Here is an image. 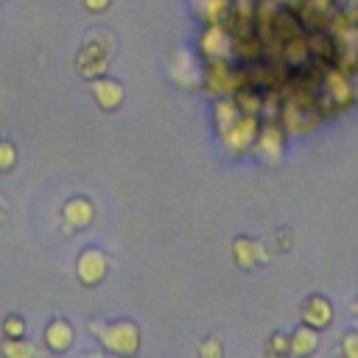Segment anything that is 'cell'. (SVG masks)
<instances>
[{
  "instance_id": "7a4b0ae2",
  "label": "cell",
  "mask_w": 358,
  "mask_h": 358,
  "mask_svg": "<svg viewBox=\"0 0 358 358\" xmlns=\"http://www.w3.org/2000/svg\"><path fill=\"white\" fill-rule=\"evenodd\" d=\"M201 76H204V87H207L210 92H227V95H235V92L243 87L241 64L232 62V59H207Z\"/></svg>"
},
{
  "instance_id": "8fae6325",
  "label": "cell",
  "mask_w": 358,
  "mask_h": 358,
  "mask_svg": "<svg viewBox=\"0 0 358 358\" xmlns=\"http://www.w3.org/2000/svg\"><path fill=\"white\" fill-rule=\"evenodd\" d=\"M193 11L199 20L207 22H227L229 14V0H193Z\"/></svg>"
},
{
  "instance_id": "277c9868",
  "label": "cell",
  "mask_w": 358,
  "mask_h": 358,
  "mask_svg": "<svg viewBox=\"0 0 358 358\" xmlns=\"http://www.w3.org/2000/svg\"><path fill=\"white\" fill-rule=\"evenodd\" d=\"M95 330H101V324H95ZM101 341L112 352H117V355H131L137 350V344H140V336H137V327L134 324L115 322V324H109V327L101 330Z\"/></svg>"
},
{
  "instance_id": "44dd1931",
  "label": "cell",
  "mask_w": 358,
  "mask_h": 358,
  "mask_svg": "<svg viewBox=\"0 0 358 358\" xmlns=\"http://www.w3.org/2000/svg\"><path fill=\"white\" fill-rule=\"evenodd\" d=\"M3 330H6V338H20L25 333V322L20 316H8L6 324H3Z\"/></svg>"
},
{
  "instance_id": "30bf717a",
  "label": "cell",
  "mask_w": 358,
  "mask_h": 358,
  "mask_svg": "<svg viewBox=\"0 0 358 358\" xmlns=\"http://www.w3.org/2000/svg\"><path fill=\"white\" fill-rule=\"evenodd\" d=\"M92 98L98 101V106L101 109H115V106H120V101H123V87L117 84V81H112V78H92Z\"/></svg>"
},
{
  "instance_id": "5bb4252c",
  "label": "cell",
  "mask_w": 358,
  "mask_h": 358,
  "mask_svg": "<svg viewBox=\"0 0 358 358\" xmlns=\"http://www.w3.org/2000/svg\"><path fill=\"white\" fill-rule=\"evenodd\" d=\"M62 215H64V221L73 229H81V227H87L92 221V204L87 199H73V201H67V207H64Z\"/></svg>"
},
{
  "instance_id": "f1b7e54d",
  "label": "cell",
  "mask_w": 358,
  "mask_h": 358,
  "mask_svg": "<svg viewBox=\"0 0 358 358\" xmlns=\"http://www.w3.org/2000/svg\"><path fill=\"white\" fill-rule=\"evenodd\" d=\"M0 218H3V207H0Z\"/></svg>"
},
{
  "instance_id": "5b68a950",
  "label": "cell",
  "mask_w": 358,
  "mask_h": 358,
  "mask_svg": "<svg viewBox=\"0 0 358 358\" xmlns=\"http://www.w3.org/2000/svg\"><path fill=\"white\" fill-rule=\"evenodd\" d=\"M257 129H260V117L257 115H241L229 131H224V145L235 154H243L246 148L255 145V137H257Z\"/></svg>"
},
{
  "instance_id": "d4e9b609",
  "label": "cell",
  "mask_w": 358,
  "mask_h": 358,
  "mask_svg": "<svg viewBox=\"0 0 358 358\" xmlns=\"http://www.w3.org/2000/svg\"><path fill=\"white\" fill-rule=\"evenodd\" d=\"M350 78H352V90H355V98H358V70H355Z\"/></svg>"
},
{
  "instance_id": "3957f363",
  "label": "cell",
  "mask_w": 358,
  "mask_h": 358,
  "mask_svg": "<svg viewBox=\"0 0 358 358\" xmlns=\"http://www.w3.org/2000/svg\"><path fill=\"white\" fill-rule=\"evenodd\" d=\"M199 50L204 59H232V36L224 22H207L199 36Z\"/></svg>"
},
{
  "instance_id": "7402d4cb",
  "label": "cell",
  "mask_w": 358,
  "mask_h": 358,
  "mask_svg": "<svg viewBox=\"0 0 358 358\" xmlns=\"http://www.w3.org/2000/svg\"><path fill=\"white\" fill-rule=\"evenodd\" d=\"M288 350H291V341H288V336H282V333H274V336H271V341H268V352H280V355H288Z\"/></svg>"
},
{
  "instance_id": "6da1fadb",
  "label": "cell",
  "mask_w": 358,
  "mask_h": 358,
  "mask_svg": "<svg viewBox=\"0 0 358 358\" xmlns=\"http://www.w3.org/2000/svg\"><path fill=\"white\" fill-rule=\"evenodd\" d=\"M112 39L106 34H92L76 53V67L84 78H101L106 70H109V59H112Z\"/></svg>"
},
{
  "instance_id": "ffe728a7",
  "label": "cell",
  "mask_w": 358,
  "mask_h": 358,
  "mask_svg": "<svg viewBox=\"0 0 358 358\" xmlns=\"http://www.w3.org/2000/svg\"><path fill=\"white\" fill-rule=\"evenodd\" d=\"M341 355L344 358H358V330H352L341 338Z\"/></svg>"
},
{
  "instance_id": "8992f818",
  "label": "cell",
  "mask_w": 358,
  "mask_h": 358,
  "mask_svg": "<svg viewBox=\"0 0 358 358\" xmlns=\"http://www.w3.org/2000/svg\"><path fill=\"white\" fill-rule=\"evenodd\" d=\"M282 140H285V129L280 126V120H266L260 129H257V137H255V151L263 157V159H280L282 154Z\"/></svg>"
},
{
  "instance_id": "9c48e42d",
  "label": "cell",
  "mask_w": 358,
  "mask_h": 358,
  "mask_svg": "<svg viewBox=\"0 0 358 358\" xmlns=\"http://www.w3.org/2000/svg\"><path fill=\"white\" fill-rule=\"evenodd\" d=\"M288 341H291L288 355L308 358V355H313V352H316V347H319V330H316V327H310V324H299V327L288 336Z\"/></svg>"
},
{
  "instance_id": "9a60e30c",
  "label": "cell",
  "mask_w": 358,
  "mask_h": 358,
  "mask_svg": "<svg viewBox=\"0 0 358 358\" xmlns=\"http://www.w3.org/2000/svg\"><path fill=\"white\" fill-rule=\"evenodd\" d=\"M241 115H243V112L238 109V103H235L232 98H224V101H218V103H215V112H213V120H215V129H218V134L229 131V129H232V123H235Z\"/></svg>"
},
{
  "instance_id": "d6986e66",
  "label": "cell",
  "mask_w": 358,
  "mask_h": 358,
  "mask_svg": "<svg viewBox=\"0 0 358 358\" xmlns=\"http://www.w3.org/2000/svg\"><path fill=\"white\" fill-rule=\"evenodd\" d=\"M14 162H17V151H14V145H11L8 140H0V171L14 168Z\"/></svg>"
},
{
  "instance_id": "603a6c76",
  "label": "cell",
  "mask_w": 358,
  "mask_h": 358,
  "mask_svg": "<svg viewBox=\"0 0 358 358\" xmlns=\"http://www.w3.org/2000/svg\"><path fill=\"white\" fill-rule=\"evenodd\" d=\"M199 355H201V358H221V344H218V338H204L201 347H199Z\"/></svg>"
},
{
  "instance_id": "cb8c5ba5",
  "label": "cell",
  "mask_w": 358,
  "mask_h": 358,
  "mask_svg": "<svg viewBox=\"0 0 358 358\" xmlns=\"http://www.w3.org/2000/svg\"><path fill=\"white\" fill-rule=\"evenodd\" d=\"M109 3H112V0H84V8H90V11H95V14H101V11H106V8H109Z\"/></svg>"
},
{
  "instance_id": "2e32d148",
  "label": "cell",
  "mask_w": 358,
  "mask_h": 358,
  "mask_svg": "<svg viewBox=\"0 0 358 358\" xmlns=\"http://www.w3.org/2000/svg\"><path fill=\"white\" fill-rule=\"evenodd\" d=\"M232 101L238 103V109H241L243 115H257V117H260V109H263V92H260V90H255V87H241V90L232 95Z\"/></svg>"
},
{
  "instance_id": "7c38bea8",
  "label": "cell",
  "mask_w": 358,
  "mask_h": 358,
  "mask_svg": "<svg viewBox=\"0 0 358 358\" xmlns=\"http://www.w3.org/2000/svg\"><path fill=\"white\" fill-rule=\"evenodd\" d=\"M173 78H176L179 84H187V87L196 84V78H199V67H196L190 50H185V48H179V50L173 53Z\"/></svg>"
},
{
  "instance_id": "e0dca14e",
  "label": "cell",
  "mask_w": 358,
  "mask_h": 358,
  "mask_svg": "<svg viewBox=\"0 0 358 358\" xmlns=\"http://www.w3.org/2000/svg\"><path fill=\"white\" fill-rule=\"evenodd\" d=\"M266 255H263V246L260 243H255V241H249V238H238L235 241V260L241 263V266H246V268H252L257 260H263Z\"/></svg>"
},
{
  "instance_id": "4316f807",
  "label": "cell",
  "mask_w": 358,
  "mask_h": 358,
  "mask_svg": "<svg viewBox=\"0 0 358 358\" xmlns=\"http://www.w3.org/2000/svg\"><path fill=\"white\" fill-rule=\"evenodd\" d=\"M266 358H288V355H280V352H268Z\"/></svg>"
},
{
  "instance_id": "4dcf8cb0",
  "label": "cell",
  "mask_w": 358,
  "mask_h": 358,
  "mask_svg": "<svg viewBox=\"0 0 358 358\" xmlns=\"http://www.w3.org/2000/svg\"><path fill=\"white\" fill-rule=\"evenodd\" d=\"M352 3H358V0H352Z\"/></svg>"
},
{
  "instance_id": "83f0119b",
  "label": "cell",
  "mask_w": 358,
  "mask_h": 358,
  "mask_svg": "<svg viewBox=\"0 0 358 358\" xmlns=\"http://www.w3.org/2000/svg\"><path fill=\"white\" fill-rule=\"evenodd\" d=\"M87 358H103V355H98V352H95V355H87Z\"/></svg>"
},
{
  "instance_id": "52a82bcc",
  "label": "cell",
  "mask_w": 358,
  "mask_h": 358,
  "mask_svg": "<svg viewBox=\"0 0 358 358\" xmlns=\"http://www.w3.org/2000/svg\"><path fill=\"white\" fill-rule=\"evenodd\" d=\"M330 322H333V305H330L327 296L313 294V296H308V299L302 302V324H310V327L322 330V327H327Z\"/></svg>"
},
{
  "instance_id": "4fadbf2b",
  "label": "cell",
  "mask_w": 358,
  "mask_h": 358,
  "mask_svg": "<svg viewBox=\"0 0 358 358\" xmlns=\"http://www.w3.org/2000/svg\"><path fill=\"white\" fill-rule=\"evenodd\" d=\"M45 341H48L50 350L62 352V350H67V347L73 344V327H70L64 319H53V322L48 324V330H45Z\"/></svg>"
},
{
  "instance_id": "ac0fdd59",
  "label": "cell",
  "mask_w": 358,
  "mask_h": 358,
  "mask_svg": "<svg viewBox=\"0 0 358 358\" xmlns=\"http://www.w3.org/2000/svg\"><path fill=\"white\" fill-rule=\"evenodd\" d=\"M3 355L6 358H36V350L28 338H6L3 341Z\"/></svg>"
},
{
  "instance_id": "ba28073f",
  "label": "cell",
  "mask_w": 358,
  "mask_h": 358,
  "mask_svg": "<svg viewBox=\"0 0 358 358\" xmlns=\"http://www.w3.org/2000/svg\"><path fill=\"white\" fill-rule=\"evenodd\" d=\"M103 274H106V257H103V252L87 249V252L78 257V280L87 282V285H95Z\"/></svg>"
},
{
  "instance_id": "484cf974",
  "label": "cell",
  "mask_w": 358,
  "mask_h": 358,
  "mask_svg": "<svg viewBox=\"0 0 358 358\" xmlns=\"http://www.w3.org/2000/svg\"><path fill=\"white\" fill-rule=\"evenodd\" d=\"M277 3H280V6H288V8H296L299 0H277Z\"/></svg>"
},
{
  "instance_id": "f546056e",
  "label": "cell",
  "mask_w": 358,
  "mask_h": 358,
  "mask_svg": "<svg viewBox=\"0 0 358 358\" xmlns=\"http://www.w3.org/2000/svg\"><path fill=\"white\" fill-rule=\"evenodd\" d=\"M355 310H358V299H355Z\"/></svg>"
}]
</instances>
